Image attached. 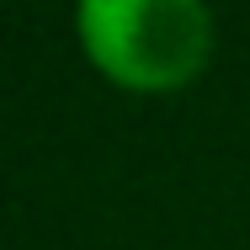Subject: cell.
I'll return each instance as SVG.
<instances>
[{"mask_svg": "<svg viewBox=\"0 0 250 250\" xmlns=\"http://www.w3.org/2000/svg\"><path fill=\"white\" fill-rule=\"evenodd\" d=\"M75 27L91 64L128 91H176L213 53V16L192 0H91Z\"/></svg>", "mask_w": 250, "mask_h": 250, "instance_id": "1", "label": "cell"}]
</instances>
